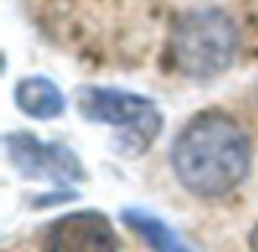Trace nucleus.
Instances as JSON below:
<instances>
[{
    "label": "nucleus",
    "instance_id": "obj_6",
    "mask_svg": "<svg viewBox=\"0 0 258 252\" xmlns=\"http://www.w3.org/2000/svg\"><path fill=\"white\" fill-rule=\"evenodd\" d=\"M16 103L31 118H58L64 112L61 88L46 76H28L16 85Z\"/></svg>",
    "mask_w": 258,
    "mask_h": 252
},
{
    "label": "nucleus",
    "instance_id": "obj_2",
    "mask_svg": "<svg viewBox=\"0 0 258 252\" xmlns=\"http://www.w3.org/2000/svg\"><path fill=\"white\" fill-rule=\"evenodd\" d=\"M170 55L182 76L213 79L225 73L237 55V28L219 10H198L176 22Z\"/></svg>",
    "mask_w": 258,
    "mask_h": 252
},
{
    "label": "nucleus",
    "instance_id": "obj_1",
    "mask_svg": "<svg viewBox=\"0 0 258 252\" xmlns=\"http://www.w3.org/2000/svg\"><path fill=\"white\" fill-rule=\"evenodd\" d=\"M249 161V134L222 109H204L188 118L170 149L176 179L198 198L231 195L246 179Z\"/></svg>",
    "mask_w": 258,
    "mask_h": 252
},
{
    "label": "nucleus",
    "instance_id": "obj_8",
    "mask_svg": "<svg viewBox=\"0 0 258 252\" xmlns=\"http://www.w3.org/2000/svg\"><path fill=\"white\" fill-rule=\"evenodd\" d=\"M249 249H252V252H258V225L249 231Z\"/></svg>",
    "mask_w": 258,
    "mask_h": 252
},
{
    "label": "nucleus",
    "instance_id": "obj_3",
    "mask_svg": "<svg viewBox=\"0 0 258 252\" xmlns=\"http://www.w3.org/2000/svg\"><path fill=\"white\" fill-rule=\"evenodd\" d=\"M79 112L88 121H100V124H112L121 131V143L118 149L127 155H140L146 152L155 137L161 134V109L155 106V100L134 94V91H118V88H97V85H85L76 97Z\"/></svg>",
    "mask_w": 258,
    "mask_h": 252
},
{
    "label": "nucleus",
    "instance_id": "obj_5",
    "mask_svg": "<svg viewBox=\"0 0 258 252\" xmlns=\"http://www.w3.org/2000/svg\"><path fill=\"white\" fill-rule=\"evenodd\" d=\"M46 252H118V237L103 213H67L46 231Z\"/></svg>",
    "mask_w": 258,
    "mask_h": 252
},
{
    "label": "nucleus",
    "instance_id": "obj_7",
    "mask_svg": "<svg viewBox=\"0 0 258 252\" xmlns=\"http://www.w3.org/2000/svg\"><path fill=\"white\" fill-rule=\"evenodd\" d=\"M121 222L131 228L143 243H149L155 252H191L167 222H161L158 216H152L146 210H134V207L124 210L121 213Z\"/></svg>",
    "mask_w": 258,
    "mask_h": 252
},
{
    "label": "nucleus",
    "instance_id": "obj_4",
    "mask_svg": "<svg viewBox=\"0 0 258 252\" xmlns=\"http://www.w3.org/2000/svg\"><path fill=\"white\" fill-rule=\"evenodd\" d=\"M4 149L13 167L25 179H43L52 185H73L85 179V167L79 155L64 143H43L37 140V134L13 131L4 140Z\"/></svg>",
    "mask_w": 258,
    "mask_h": 252
}]
</instances>
